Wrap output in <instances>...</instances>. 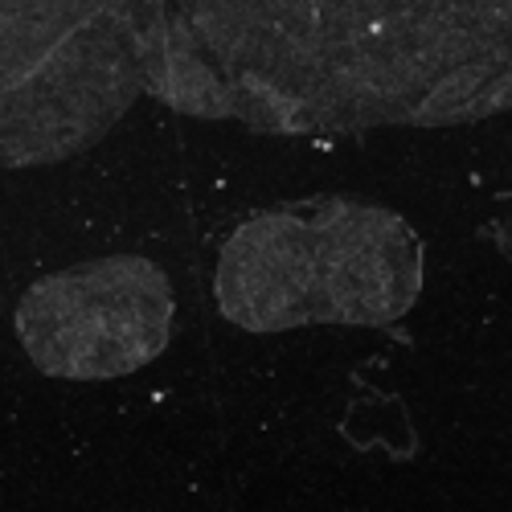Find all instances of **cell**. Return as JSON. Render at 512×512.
<instances>
[{"label":"cell","mask_w":512,"mask_h":512,"mask_svg":"<svg viewBox=\"0 0 512 512\" xmlns=\"http://www.w3.org/2000/svg\"><path fill=\"white\" fill-rule=\"evenodd\" d=\"M422 283V238L402 213L316 197L238 222L218 254L213 295L230 324L275 336L308 324H394L418 304Z\"/></svg>","instance_id":"6da1fadb"},{"label":"cell","mask_w":512,"mask_h":512,"mask_svg":"<svg viewBox=\"0 0 512 512\" xmlns=\"http://www.w3.org/2000/svg\"><path fill=\"white\" fill-rule=\"evenodd\" d=\"M156 0H0V168L103 140L144 95L136 46Z\"/></svg>","instance_id":"7a4b0ae2"},{"label":"cell","mask_w":512,"mask_h":512,"mask_svg":"<svg viewBox=\"0 0 512 512\" xmlns=\"http://www.w3.org/2000/svg\"><path fill=\"white\" fill-rule=\"evenodd\" d=\"M173 283L144 254H107L25 287L17 340L33 369L66 381H107L152 365L173 336Z\"/></svg>","instance_id":"3957f363"}]
</instances>
